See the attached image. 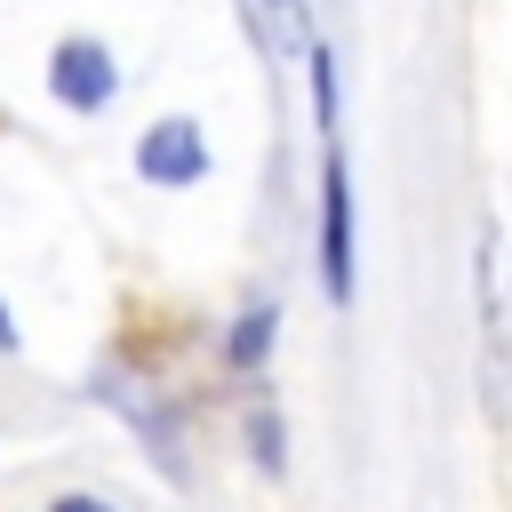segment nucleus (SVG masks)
<instances>
[{"mask_svg": "<svg viewBox=\"0 0 512 512\" xmlns=\"http://www.w3.org/2000/svg\"><path fill=\"white\" fill-rule=\"evenodd\" d=\"M48 96H56L64 112H104V104L120 96V64H112V48L88 40V32L56 40V48H48Z\"/></svg>", "mask_w": 512, "mask_h": 512, "instance_id": "nucleus-1", "label": "nucleus"}, {"mask_svg": "<svg viewBox=\"0 0 512 512\" xmlns=\"http://www.w3.org/2000/svg\"><path fill=\"white\" fill-rule=\"evenodd\" d=\"M320 288L328 304H352V168L336 144L320 168Z\"/></svg>", "mask_w": 512, "mask_h": 512, "instance_id": "nucleus-2", "label": "nucleus"}, {"mask_svg": "<svg viewBox=\"0 0 512 512\" xmlns=\"http://www.w3.org/2000/svg\"><path fill=\"white\" fill-rule=\"evenodd\" d=\"M136 176H144V184H160V192L200 184V176H208V136H200V120H184V112L152 120V128L136 136Z\"/></svg>", "mask_w": 512, "mask_h": 512, "instance_id": "nucleus-3", "label": "nucleus"}, {"mask_svg": "<svg viewBox=\"0 0 512 512\" xmlns=\"http://www.w3.org/2000/svg\"><path fill=\"white\" fill-rule=\"evenodd\" d=\"M272 328H280V312H272V304H248V312L232 320V336H224V360H232V368H256V360L272 352Z\"/></svg>", "mask_w": 512, "mask_h": 512, "instance_id": "nucleus-4", "label": "nucleus"}, {"mask_svg": "<svg viewBox=\"0 0 512 512\" xmlns=\"http://www.w3.org/2000/svg\"><path fill=\"white\" fill-rule=\"evenodd\" d=\"M304 64H312V120H320V136H328V128H336V56H328V40H312Z\"/></svg>", "mask_w": 512, "mask_h": 512, "instance_id": "nucleus-5", "label": "nucleus"}, {"mask_svg": "<svg viewBox=\"0 0 512 512\" xmlns=\"http://www.w3.org/2000/svg\"><path fill=\"white\" fill-rule=\"evenodd\" d=\"M248 448H256V464H264V472H280V464H288V456H280V416H272V408H256V416H248Z\"/></svg>", "mask_w": 512, "mask_h": 512, "instance_id": "nucleus-6", "label": "nucleus"}, {"mask_svg": "<svg viewBox=\"0 0 512 512\" xmlns=\"http://www.w3.org/2000/svg\"><path fill=\"white\" fill-rule=\"evenodd\" d=\"M272 24H280V40L312 48V32H304V0H272Z\"/></svg>", "mask_w": 512, "mask_h": 512, "instance_id": "nucleus-7", "label": "nucleus"}, {"mask_svg": "<svg viewBox=\"0 0 512 512\" xmlns=\"http://www.w3.org/2000/svg\"><path fill=\"white\" fill-rule=\"evenodd\" d=\"M48 512H112V504H104V496H88V488H64Z\"/></svg>", "mask_w": 512, "mask_h": 512, "instance_id": "nucleus-8", "label": "nucleus"}, {"mask_svg": "<svg viewBox=\"0 0 512 512\" xmlns=\"http://www.w3.org/2000/svg\"><path fill=\"white\" fill-rule=\"evenodd\" d=\"M24 336H16V320H8V304H0V352H16Z\"/></svg>", "mask_w": 512, "mask_h": 512, "instance_id": "nucleus-9", "label": "nucleus"}]
</instances>
